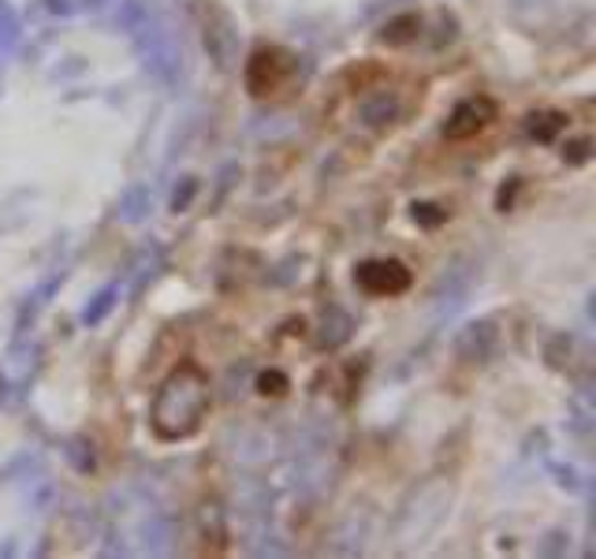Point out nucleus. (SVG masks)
Returning <instances> with one entry per match:
<instances>
[{
	"label": "nucleus",
	"instance_id": "obj_9",
	"mask_svg": "<svg viewBox=\"0 0 596 559\" xmlns=\"http://www.w3.org/2000/svg\"><path fill=\"white\" fill-rule=\"evenodd\" d=\"M258 388H261V392L276 388V392H273V396H280V392H284V388H287V377H280V373H265V377H261V381H258Z\"/></svg>",
	"mask_w": 596,
	"mask_h": 559
},
{
	"label": "nucleus",
	"instance_id": "obj_6",
	"mask_svg": "<svg viewBox=\"0 0 596 559\" xmlns=\"http://www.w3.org/2000/svg\"><path fill=\"white\" fill-rule=\"evenodd\" d=\"M563 127H567V116L559 109H541V112H533V116L525 120V135L537 138V142H551V138H556Z\"/></svg>",
	"mask_w": 596,
	"mask_h": 559
},
{
	"label": "nucleus",
	"instance_id": "obj_5",
	"mask_svg": "<svg viewBox=\"0 0 596 559\" xmlns=\"http://www.w3.org/2000/svg\"><path fill=\"white\" fill-rule=\"evenodd\" d=\"M355 280L370 295H402L410 287V269L396 258H370L358 265Z\"/></svg>",
	"mask_w": 596,
	"mask_h": 559
},
{
	"label": "nucleus",
	"instance_id": "obj_1",
	"mask_svg": "<svg viewBox=\"0 0 596 559\" xmlns=\"http://www.w3.org/2000/svg\"><path fill=\"white\" fill-rule=\"evenodd\" d=\"M213 407V384L198 362H179L175 370L157 384L153 407H149V430L161 440L179 444L190 440Z\"/></svg>",
	"mask_w": 596,
	"mask_h": 559
},
{
	"label": "nucleus",
	"instance_id": "obj_3",
	"mask_svg": "<svg viewBox=\"0 0 596 559\" xmlns=\"http://www.w3.org/2000/svg\"><path fill=\"white\" fill-rule=\"evenodd\" d=\"M291 52L284 49H258L247 64V86L253 98H269V94L280 90L287 75H291Z\"/></svg>",
	"mask_w": 596,
	"mask_h": 559
},
{
	"label": "nucleus",
	"instance_id": "obj_4",
	"mask_svg": "<svg viewBox=\"0 0 596 559\" xmlns=\"http://www.w3.org/2000/svg\"><path fill=\"white\" fill-rule=\"evenodd\" d=\"M493 120H496V101L485 98V94H473V98H462L451 109V116L444 124V138L462 142V138H473L477 131H485Z\"/></svg>",
	"mask_w": 596,
	"mask_h": 559
},
{
	"label": "nucleus",
	"instance_id": "obj_7",
	"mask_svg": "<svg viewBox=\"0 0 596 559\" xmlns=\"http://www.w3.org/2000/svg\"><path fill=\"white\" fill-rule=\"evenodd\" d=\"M116 299H120V284H109L104 291L94 295L90 306L83 310V325H101V321L109 318L112 306H116Z\"/></svg>",
	"mask_w": 596,
	"mask_h": 559
},
{
	"label": "nucleus",
	"instance_id": "obj_8",
	"mask_svg": "<svg viewBox=\"0 0 596 559\" xmlns=\"http://www.w3.org/2000/svg\"><path fill=\"white\" fill-rule=\"evenodd\" d=\"M15 34H20V23H15L12 8L0 0V49H8L15 41Z\"/></svg>",
	"mask_w": 596,
	"mask_h": 559
},
{
	"label": "nucleus",
	"instance_id": "obj_2",
	"mask_svg": "<svg viewBox=\"0 0 596 559\" xmlns=\"http://www.w3.org/2000/svg\"><path fill=\"white\" fill-rule=\"evenodd\" d=\"M120 23H124V30L131 34L135 49L142 52L149 72H153L157 78H164V83H172L175 72H179V49H175L172 34L164 30L161 20H157L149 8L138 4V0H127Z\"/></svg>",
	"mask_w": 596,
	"mask_h": 559
}]
</instances>
